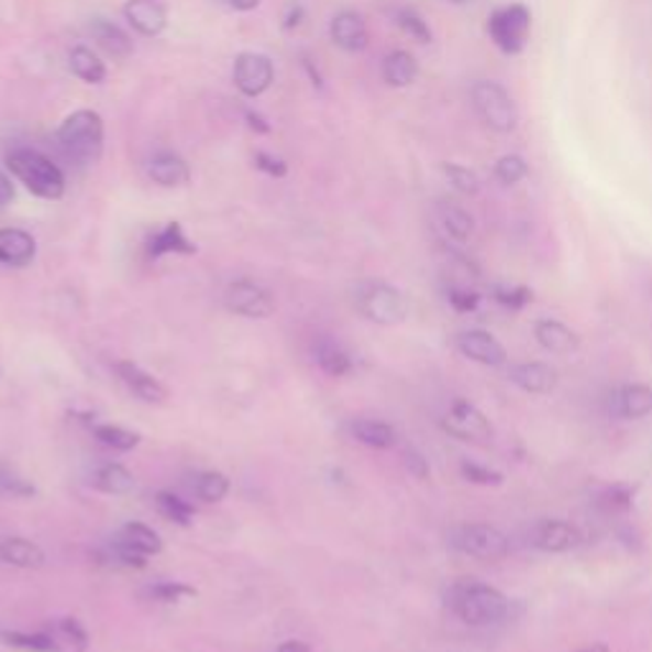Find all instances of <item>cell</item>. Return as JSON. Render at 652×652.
<instances>
[{
    "label": "cell",
    "mask_w": 652,
    "mask_h": 652,
    "mask_svg": "<svg viewBox=\"0 0 652 652\" xmlns=\"http://www.w3.org/2000/svg\"><path fill=\"white\" fill-rule=\"evenodd\" d=\"M449 607L462 622L472 627L497 625L507 615V599L493 586L479 582H462L449 592Z\"/></svg>",
    "instance_id": "cell-1"
},
{
    "label": "cell",
    "mask_w": 652,
    "mask_h": 652,
    "mask_svg": "<svg viewBox=\"0 0 652 652\" xmlns=\"http://www.w3.org/2000/svg\"><path fill=\"white\" fill-rule=\"evenodd\" d=\"M5 164L31 195L42 199H62L64 189H67L62 168L52 164L44 153L31 148H15L5 156Z\"/></svg>",
    "instance_id": "cell-2"
},
{
    "label": "cell",
    "mask_w": 652,
    "mask_h": 652,
    "mask_svg": "<svg viewBox=\"0 0 652 652\" xmlns=\"http://www.w3.org/2000/svg\"><path fill=\"white\" fill-rule=\"evenodd\" d=\"M56 143L79 164H95L102 156L104 125L95 110H77L56 131Z\"/></svg>",
    "instance_id": "cell-3"
},
{
    "label": "cell",
    "mask_w": 652,
    "mask_h": 652,
    "mask_svg": "<svg viewBox=\"0 0 652 652\" xmlns=\"http://www.w3.org/2000/svg\"><path fill=\"white\" fill-rule=\"evenodd\" d=\"M472 108L477 118L495 133H512L520 123V110L512 95L500 82L479 79L472 87Z\"/></svg>",
    "instance_id": "cell-4"
},
{
    "label": "cell",
    "mask_w": 652,
    "mask_h": 652,
    "mask_svg": "<svg viewBox=\"0 0 652 652\" xmlns=\"http://www.w3.org/2000/svg\"><path fill=\"white\" fill-rule=\"evenodd\" d=\"M530 29H533V15L528 5L507 3L495 8L487 19V34L497 49L507 56H518L526 52Z\"/></svg>",
    "instance_id": "cell-5"
},
{
    "label": "cell",
    "mask_w": 652,
    "mask_h": 652,
    "mask_svg": "<svg viewBox=\"0 0 652 652\" xmlns=\"http://www.w3.org/2000/svg\"><path fill=\"white\" fill-rule=\"evenodd\" d=\"M354 303H357L362 317L383 327L400 324V321L408 317L406 296L390 284H380V280H367V284H362L357 288V296H354Z\"/></svg>",
    "instance_id": "cell-6"
},
{
    "label": "cell",
    "mask_w": 652,
    "mask_h": 652,
    "mask_svg": "<svg viewBox=\"0 0 652 652\" xmlns=\"http://www.w3.org/2000/svg\"><path fill=\"white\" fill-rule=\"evenodd\" d=\"M449 545L472 559L495 561L507 553V538L485 522H464L449 530Z\"/></svg>",
    "instance_id": "cell-7"
},
{
    "label": "cell",
    "mask_w": 652,
    "mask_h": 652,
    "mask_svg": "<svg viewBox=\"0 0 652 652\" xmlns=\"http://www.w3.org/2000/svg\"><path fill=\"white\" fill-rule=\"evenodd\" d=\"M224 303L230 311L247 319H268L276 311V299L268 288L253 284V280H235L224 291Z\"/></svg>",
    "instance_id": "cell-8"
},
{
    "label": "cell",
    "mask_w": 652,
    "mask_h": 652,
    "mask_svg": "<svg viewBox=\"0 0 652 652\" xmlns=\"http://www.w3.org/2000/svg\"><path fill=\"white\" fill-rule=\"evenodd\" d=\"M441 426H444V431L452 433V436L462 439V441H477V444L493 441V436H495L493 426H489L485 413L466 400H456L454 406L449 408V413L444 416Z\"/></svg>",
    "instance_id": "cell-9"
},
{
    "label": "cell",
    "mask_w": 652,
    "mask_h": 652,
    "mask_svg": "<svg viewBox=\"0 0 652 652\" xmlns=\"http://www.w3.org/2000/svg\"><path fill=\"white\" fill-rule=\"evenodd\" d=\"M232 79H235V87L245 98H257V95H263L273 82V64L268 56L245 52L235 59Z\"/></svg>",
    "instance_id": "cell-10"
},
{
    "label": "cell",
    "mask_w": 652,
    "mask_h": 652,
    "mask_svg": "<svg viewBox=\"0 0 652 652\" xmlns=\"http://www.w3.org/2000/svg\"><path fill=\"white\" fill-rule=\"evenodd\" d=\"M528 543L543 553H566L582 543V533L566 520H538L530 528Z\"/></svg>",
    "instance_id": "cell-11"
},
{
    "label": "cell",
    "mask_w": 652,
    "mask_h": 652,
    "mask_svg": "<svg viewBox=\"0 0 652 652\" xmlns=\"http://www.w3.org/2000/svg\"><path fill=\"white\" fill-rule=\"evenodd\" d=\"M456 350L462 352L466 360L479 362V365L487 367H500L507 362V352L502 344L489 332H482V329H472V332L458 334Z\"/></svg>",
    "instance_id": "cell-12"
},
{
    "label": "cell",
    "mask_w": 652,
    "mask_h": 652,
    "mask_svg": "<svg viewBox=\"0 0 652 652\" xmlns=\"http://www.w3.org/2000/svg\"><path fill=\"white\" fill-rule=\"evenodd\" d=\"M433 217H436L441 235L452 240V243H466V240L474 235V217L452 199L436 201Z\"/></svg>",
    "instance_id": "cell-13"
},
{
    "label": "cell",
    "mask_w": 652,
    "mask_h": 652,
    "mask_svg": "<svg viewBox=\"0 0 652 652\" xmlns=\"http://www.w3.org/2000/svg\"><path fill=\"white\" fill-rule=\"evenodd\" d=\"M329 34H332V42L344 52H362L369 44L367 23L354 11L336 13L332 19V26H329Z\"/></svg>",
    "instance_id": "cell-14"
},
{
    "label": "cell",
    "mask_w": 652,
    "mask_h": 652,
    "mask_svg": "<svg viewBox=\"0 0 652 652\" xmlns=\"http://www.w3.org/2000/svg\"><path fill=\"white\" fill-rule=\"evenodd\" d=\"M120 380L125 383V388L133 393L135 398H141L143 402H164L166 400V388L164 383L158 380V377H153L151 373H146L141 365H135V362H118L115 365Z\"/></svg>",
    "instance_id": "cell-15"
},
{
    "label": "cell",
    "mask_w": 652,
    "mask_h": 652,
    "mask_svg": "<svg viewBox=\"0 0 652 652\" xmlns=\"http://www.w3.org/2000/svg\"><path fill=\"white\" fill-rule=\"evenodd\" d=\"M125 19L143 36H158L166 29V8L161 0H128L123 8Z\"/></svg>",
    "instance_id": "cell-16"
},
{
    "label": "cell",
    "mask_w": 652,
    "mask_h": 652,
    "mask_svg": "<svg viewBox=\"0 0 652 652\" xmlns=\"http://www.w3.org/2000/svg\"><path fill=\"white\" fill-rule=\"evenodd\" d=\"M197 245L187 237V232L179 222H168L158 232H153L146 243V255L151 261H158L164 255H195Z\"/></svg>",
    "instance_id": "cell-17"
},
{
    "label": "cell",
    "mask_w": 652,
    "mask_h": 652,
    "mask_svg": "<svg viewBox=\"0 0 652 652\" xmlns=\"http://www.w3.org/2000/svg\"><path fill=\"white\" fill-rule=\"evenodd\" d=\"M510 380L530 396H543L559 385V373L545 362H522V365L510 367Z\"/></svg>",
    "instance_id": "cell-18"
},
{
    "label": "cell",
    "mask_w": 652,
    "mask_h": 652,
    "mask_svg": "<svg viewBox=\"0 0 652 652\" xmlns=\"http://www.w3.org/2000/svg\"><path fill=\"white\" fill-rule=\"evenodd\" d=\"M36 257V240L26 230H0V263L11 268H26Z\"/></svg>",
    "instance_id": "cell-19"
},
{
    "label": "cell",
    "mask_w": 652,
    "mask_h": 652,
    "mask_svg": "<svg viewBox=\"0 0 652 652\" xmlns=\"http://www.w3.org/2000/svg\"><path fill=\"white\" fill-rule=\"evenodd\" d=\"M0 563L13 568H42L46 563V553L29 538H3L0 541Z\"/></svg>",
    "instance_id": "cell-20"
},
{
    "label": "cell",
    "mask_w": 652,
    "mask_h": 652,
    "mask_svg": "<svg viewBox=\"0 0 652 652\" xmlns=\"http://www.w3.org/2000/svg\"><path fill=\"white\" fill-rule=\"evenodd\" d=\"M148 176L158 187H181L189 181V164L172 151H161L148 161Z\"/></svg>",
    "instance_id": "cell-21"
},
{
    "label": "cell",
    "mask_w": 652,
    "mask_h": 652,
    "mask_svg": "<svg viewBox=\"0 0 652 652\" xmlns=\"http://www.w3.org/2000/svg\"><path fill=\"white\" fill-rule=\"evenodd\" d=\"M611 408L617 416L630 418V421L645 418L652 413V388L650 385H625L611 398Z\"/></svg>",
    "instance_id": "cell-22"
},
{
    "label": "cell",
    "mask_w": 652,
    "mask_h": 652,
    "mask_svg": "<svg viewBox=\"0 0 652 652\" xmlns=\"http://www.w3.org/2000/svg\"><path fill=\"white\" fill-rule=\"evenodd\" d=\"M535 340L551 354H574L578 350V336L566 324L555 319H541L535 324Z\"/></svg>",
    "instance_id": "cell-23"
},
{
    "label": "cell",
    "mask_w": 652,
    "mask_h": 652,
    "mask_svg": "<svg viewBox=\"0 0 652 652\" xmlns=\"http://www.w3.org/2000/svg\"><path fill=\"white\" fill-rule=\"evenodd\" d=\"M90 34L95 42H98L100 49L108 56H112V59H125V56L133 54L131 36H128L120 26H115L112 21L95 19L90 23Z\"/></svg>",
    "instance_id": "cell-24"
},
{
    "label": "cell",
    "mask_w": 652,
    "mask_h": 652,
    "mask_svg": "<svg viewBox=\"0 0 652 652\" xmlns=\"http://www.w3.org/2000/svg\"><path fill=\"white\" fill-rule=\"evenodd\" d=\"M350 436L369 449H393L398 444V433L393 426L373 418H357L350 423Z\"/></svg>",
    "instance_id": "cell-25"
},
{
    "label": "cell",
    "mask_w": 652,
    "mask_h": 652,
    "mask_svg": "<svg viewBox=\"0 0 652 652\" xmlns=\"http://www.w3.org/2000/svg\"><path fill=\"white\" fill-rule=\"evenodd\" d=\"M313 360H317V365L332 377H344L352 373L350 352L344 350L340 342L329 340V336H321V340L313 344Z\"/></svg>",
    "instance_id": "cell-26"
},
{
    "label": "cell",
    "mask_w": 652,
    "mask_h": 652,
    "mask_svg": "<svg viewBox=\"0 0 652 652\" xmlns=\"http://www.w3.org/2000/svg\"><path fill=\"white\" fill-rule=\"evenodd\" d=\"M418 77V62L410 52L396 49L383 59V79L390 87H410Z\"/></svg>",
    "instance_id": "cell-27"
},
{
    "label": "cell",
    "mask_w": 652,
    "mask_h": 652,
    "mask_svg": "<svg viewBox=\"0 0 652 652\" xmlns=\"http://www.w3.org/2000/svg\"><path fill=\"white\" fill-rule=\"evenodd\" d=\"M92 487L104 495H131L135 489V477L125 469L123 464H102L92 474Z\"/></svg>",
    "instance_id": "cell-28"
},
{
    "label": "cell",
    "mask_w": 652,
    "mask_h": 652,
    "mask_svg": "<svg viewBox=\"0 0 652 652\" xmlns=\"http://www.w3.org/2000/svg\"><path fill=\"white\" fill-rule=\"evenodd\" d=\"M118 538L125 545H131L133 551L146 555V559H148V555H156V553L164 551V541H161V535L153 528L143 526V522H128V526L120 528Z\"/></svg>",
    "instance_id": "cell-29"
},
{
    "label": "cell",
    "mask_w": 652,
    "mask_h": 652,
    "mask_svg": "<svg viewBox=\"0 0 652 652\" xmlns=\"http://www.w3.org/2000/svg\"><path fill=\"white\" fill-rule=\"evenodd\" d=\"M69 67L75 75L87 85H100L104 77H108V69H104V62L87 46H75L69 52Z\"/></svg>",
    "instance_id": "cell-30"
},
{
    "label": "cell",
    "mask_w": 652,
    "mask_h": 652,
    "mask_svg": "<svg viewBox=\"0 0 652 652\" xmlns=\"http://www.w3.org/2000/svg\"><path fill=\"white\" fill-rule=\"evenodd\" d=\"M393 21H396L402 34H408L410 38H413V42H418V44H431L433 42L431 26L426 23V19L416 11V8H410V5L393 8Z\"/></svg>",
    "instance_id": "cell-31"
},
{
    "label": "cell",
    "mask_w": 652,
    "mask_h": 652,
    "mask_svg": "<svg viewBox=\"0 0 652 652\" xmlns=\"http://www.w3.org/2000/svg\"><path fill=\"white\" fill-rule=\"evenodd\" d=\"M92 436L100 441L102 446L112 449V452H131L141 444L139 433L123 429V426L112 423H92Z\"/></svg>",
    "instance_id": "cell-32"
},
{
    "label": "cell",
    "mask_w": 652,
    "mask_h": 652,
    "mask_svg": "<svg viewBox=\"0 0 652 652\" xmlns=\"http://www.w3.org/2000/svg\"><path fill=\"white\" fill-rule=\"evenodd\" d=\"M3 640L11 648L26 650V652H59L62 645L49 630L42 632H5Z\"/></svg>",
    "instance_id": "cell-33"
},
{
    "label": "cell",
    "mask_w": 652,
    "mask_h": 652,
    "mask_svg": "<svg viewBox=\"0 0 652 652\" xmlns=\"http://www.w3.org/2000/svg\"><path fill=\"white\" fill-rule=\"evenodd\" d=\"M156 505H158V512L164 515L166 520L176 522V526L189 528L191 520H195V507H191L187 500H181L179 495L168 493V489H161L156 495Z\"/></svg>",
    "instance_id": "cell-34"
},
{
    "label": "cell",
    "mask_w": 652,
    "mask_h": 652,
    "mask_svg": "<svg viewBox=\"0 0 652 652\" xmlns=\"http://www.w3.org/2000/svg\"><path fill=\"white\" fill-rule=\"evenodd\" d=\"M49 632L59 640L62 648H69L75 652H85L87 645H90V638H87V630L82 627V622H77V619L71 617L56 619V622L49 627Z\"/></svg>",
    "instance_id": "cell-35"
},
{
    "label": "cell",
    "mask_w": 652,
    "mask_h": 652,
    "mask_svg": "<svg viewBox=\"0 0 652 652\" xmlns=\"http://www.w3.org/2000/svg\"><path fill=\"white\" fill-rule=\"evenodd\" d=\"M195 493L205 502H222L230 493V479L222 472H201L195 479Z\"/></svg>",
    "instance_id": "cell-36"
},
{
    "label": "cell",
    "mask_w": 652,
    "mask_h": 652,
    "mask_svg": "<svg viewBox=\"0 0 652 652\" xmlns=\"http://www.w3.org/2000/svg\"><path fill=\"white\" fill-rule=\"evenodd\" d=\"M146 597L156 599L161 604H179V601L195 599L197 589H195V586L181 584V582H161V584L151 586V589L146 592Z\"/></svg>",
    "instance_id": "cell-37"
},
{
    "label": "cell",
    "mask_w": 652,
    "mask_h": 652,
    "mask_svg": "<svg viewBox=\"0 0 652 652\" xmlns=\"http://www.w3.org/2000/svg\"><path fill=\"white\" fill-rule=\"evenodd\" d=\"M528 164L526 158L518 156V153H507L495 164V179L502 184V187H515V184L526 179Z\"/></svg>",
    "instance_id": "cell-38"
},
{
    "label": "cell",
    "mask_w": 652,
    "mask_h": 652,
    "mask_svg": "<svg viewBox=\"0 0 652 652\" xmlns=\"http://www.w3.org/2000/svg\"><path fill=\"white\" fill-rule=\"evenodd\" d=\"M441 172L449 179V184L458 191V195H466V197H474L479 191V179L477 174L469 172V168L462 166V164H444L441 166Z\"/></svg>",
    "instance_id": "cell-39"
},
{
    "label": "cell",
    "mask_w": 652,
    "mask_h": 652,
    "mask_svg": "<svg viewBox=\"0 0 652 652\" xmlns=\"http://www.w3.org/2000/svg\"><path fill=\"white\" fill-rule=\"evenodd\" d=\"M0 495L3 497H34L36 487L8 466H0Z\"/></svg>",
    "instance_id": "cell-40"
},
{
    "label": "cell",
    "mask_w": 652,
    "mask_h": 652,
    "mask_svg": "<svg viewBox=\"0 0 652 652\" xmlns=\"http://www.w3.org/2000/svg\"><path fill=\"white\" fill-rule=\"evenodd\" d=\"M495 301L507 306V309H512V311H520V309H526L530 301H533V291H530V288H526V286H497Z\"/></svg>",
    "instance_id": "cell-41"
},
{
    "label": "cell",
    "mask_w": 652,
    "mask_h": 652,
    "mask_svg": "<svg viewBox=\"0 0 652 652\" xmlns=\"http://www.w3.org/2000/svg\"><path fill=\"white\" fill-rule=\"evenodd\" d=\"M446 299L458 313H472L479 306V294L466 284H452L446 288Z\"/></svg>",
    "instance_id": "cell-42"
},
{
    "label": "cell",
    "mask_w": 652,
    "mask_h": 652,
    "mask_svg": "<svg viewBox=\"0 0 652 652\" xmlns=\"http://www.w3.org/2000/svg\"><path fill=\"white\" fill-rule=\"evenodd\" d=\"M462 477L472 485H502V474L489 469V466H482L477 462H462Z\"/></svg>",
    "instance_id": "cell-43"
},
{
    "label": "cell",
    "mask_w": 652,
    "mask_h": 652,
    "mask_svg": "<svg viewBox=\"0 0 652 652\" xmlns=\"http://www.w3.org/2000/svg\"><path fill=\"white\" fill-rule=\"evenodd\" d=\"M110 555H112V561L120 563V566H125V568H146V555L133 551L131 545H125L118 535L110 541Z\"/></svg>",
    "instance_id": "cell-44"
},
{
    "label": "cell",
    "mask_w": 652,
    "mask_h": 652,
    "mask_svg": "<svg viewBox=\"0 0 652 652\" xmlns=\"http://www.w3.org/2000/svg\"><path fill=\"white\" fill-rule=\"evenodd\" d=\"M634 500V487L630 485H615L607 487L601 495V502L609 507V510H630Z\"/></svg>",
    "instance_id": "cell-45"
},
{
    "label": "cell",
    "mask_w": 652,
    "mask_h": 652,
    "mask_svg": "<svg viewBox=\"0 0 652 652\" xmlns=\"http://www.w3.org/2000/svg\"><path fill=\"white\" fill-rule=\"evenodd\" d=\"M253 164H255V168H261L263 174L276 176V179H284V176L288 174V164H286V161L278 158V156H270V153H265V151H257L255 153Z\"/></svg>",
    "instance_id": "cell-46"
},
{
    "label": "cell",
    "mask_w": 652,
    "mask_h": 652,
    "mask_svg": "<svg viewBox=\"0 0 652 652\" xmlns=\"http://www.w3.org/2000/svg\"><path fill=\"white\" fill-rule=\"evenodd\" d=\"M402 462H406L408 472L413 474V477H418V479L429 477V462H426V458L418 454L416 449H406V452H402Z\"/></svg>",
    "instance_id": "cell-47"
},
{
    "label": "cell",
    "mask_w": 652,
    "mask_h": 652,
    "mask_svg": "<svg viewBox=\"0 0 652 652\" xmlns=\"http://www.w3.org/2000/svg\"><path fill=\"white\" fill-rule=\"evenodd\" d=\"M303 15H306V11H303L301 3H291V5H288V11L284 15V29L286 31L299 29L301 21H303Z\"/></svg>",
    "instance_id": "cell-48"
},
{
    "label": "cell",
    "mask_w": 652,
    "mask_h": 652,
    "mask_svg": "<svg viewBox=\"0 0 652 652\" xmlns=\"http://www.w3.org/2000/svg\"><path fill=\"white\" fill-rule=\"evenodd\" d=\"M245 120H247V125L253 128L255 133H270V125H268V120H265L261 112H255V110H251V108H245Z\"/></svg>",
    "instance_id": "cell-49"
},
{
    "label": "cell",
    "mask_w": 652,
    "mask_h": 652,
    "mask_svg": "<svg viewBox=\"0 0 652 652\" xmlns=\"http://www.w3.org/2000/svg\"><path fill=\"white\" fill-rule=\"evenodd\" d=\"M11 199H13V184L3 172H0V209L11 205Z\"/></svg>",
    "instance_id": "cell-50"
},
{
    "label": "cell",
    "mask_w": 652,
    "mask_h": 652,
    "mask_svg": "<svg viewBox=\"0 0 652 652\" xmlns=\"http://www.w3.org/2000/svg\"><path fill=\"white\" fill-rule=\"evenodd\" d=\"M276 652H313V648L309 645V642H301V640H286V642H280Z\"/></svg>",
    "instance_id": "cell-51"
},
{
    "label": "cell",
    "mask_w": 652,
    "mask_h": 652,
    "mask_svg": "<svg viewBox=\"0 0 652 652\" xmlns=\"http://www.w3.org/2000/svg\"><path fill=\"white\" fill-rule=\"evenodd\" d=\"M230 5L235 11H253V8L261 5V0H230Z\"/></svg>",
    "instance_id": "cell-52"
},
{
    "label": "cell",
    "mask_w": 652,
    "mask_h": 652,
    "mask_svg": "<svg viewBox=\"0 0 652 652\" xmlns=\"http://www.w3.org/2000/svg\"><path fill=\"white\" fill-rule=\"evenodd\" d=\"M578 652H609V648L607 645H589V648H584V650H578Z\"/></svg>",
    "instance_id": "cell-53"
},
{
    "label": "cell",
    "mask_w": 652,
    "mask_h": 652,
    "mask_svg": "<svg viewBox=\"0 0 652 652\" xmlns=\"http://www.w3.org/2000/svg\"><path fill=\"white\" fill-rule=\"evenodd\" d=\"M449 3H456V5H464V3H469V0H449Z\"/></svg>",
    "instance_id": "cell-54"
}]
</instances>
